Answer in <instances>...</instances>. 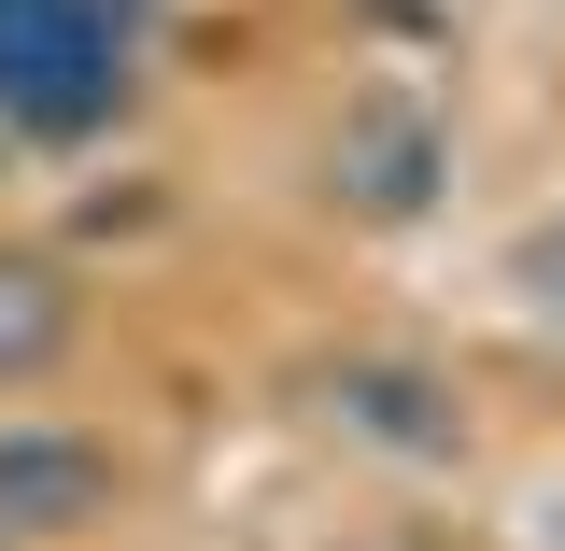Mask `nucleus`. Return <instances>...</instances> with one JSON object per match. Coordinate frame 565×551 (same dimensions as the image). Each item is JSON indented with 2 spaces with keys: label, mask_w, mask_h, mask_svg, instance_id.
I'll use <instances>...</instances> for the list:
<instances>
[{
  "label": "nucleus",
  "mask_w": 565,
  "mask_h": 551,
  "mask_svg": "<svg viewBox=\"0 0 565 551\" xmlns=\"http://www.w3.org/2000/svg\"><path fill=\"white\" fill-rule=\"evenodd\" d=\"M71 340H85V297H71V269H57V255H29V241H0V396L57 382Z\"/></svg>",
  "instance_id": "5"
},
{
  "label": "nucleus",
  "mask_w": 565,
  "mask_h": 551,
  "mask_svg": "<svg viewBox=\"0 0 565 551\" xmlns=\"http://www.w3.org/2000/svg\"><path fill=\"white\" fill-rule=\"evenodd\" d=\"M509 283H523V297H537V311L565 326V212H537V226L509 241Z\"/></svg>",
  "instance_id": "6"
},
{
  "label": "nucleus",
  "mask_w": 565,
  "mask_h": 551,
  "mask_svg": "<svg viewBox=\"0 0 565 551\" xmlns=\"http://www.w3.org/2000/svg\"><path fill=\"white\" fill-rule=\"evenodd\" d=\"M326 184H340L367 226H411V212L452 184V128H438L424 99H396V85H367L340 114V141H326Z\"/></svg>",
  "instance_id": "3"
},
{
  "label": "nucleus",
  "mask_w": 565,
  "mask_h": 551,
  "mask_svg": "<svg viewBox=\"0 0 565 551\" xmlns=\"http://www.w3.org/2000/svg\"><path fill=\"white\" fill-rule=\"evenodd\" d=\"M311 411H326V438L382 453V467H452L467 453V396L424 353H326L311 368Z\"/></svg>",
  "instance_id": "2"
},
{
  "label": "nucleus",
  "mask_w": 565,
  "mask_h": 551,
  "mask_svg": "<svg viewBox=\"0 0 565 551\" xmlns=\"http://www.w3.org/2000/svg\"><path fill=\"white\" fill-rule=\"evenodd\" d=\"M99 509H114V453L85 424L0 411V538H85Z\"/></svg>",
  "instance_id": "4"
},
{
  "label": "nucleus",
  "mask_w": 565,
  "mask_h": 551,
  "mask_svg": "<svg viewBox=\"0 0 565 551\" xmlns=\"http://www.w3.org/2000/svg\"><path fill=\"white\" fill-rule=\"evenodd\" d=\"M128 99V14L114 0H0V128L85 141Z\"/></svg>",
  "instance_id": "1"
}]
</instances>
